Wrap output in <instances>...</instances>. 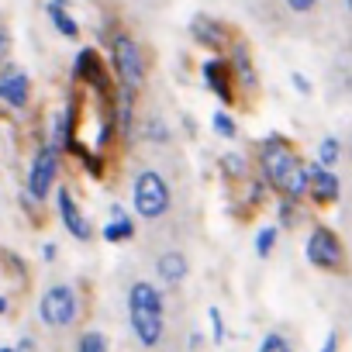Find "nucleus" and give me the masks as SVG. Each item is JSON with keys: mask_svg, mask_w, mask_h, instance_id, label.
I'll use <instances>...</instances> for the list:
<instances>
[{"mask_svg": "<svg viewBox=\"0 0 352 352\" xmlns=\"http://www.w3.org/2000/svg\"><path fill=\"white\" fill-rule=\"evenodd\" d=\"M131 235H135L131 218H124V211H121V208H114V221L104 228V239H107V242H124V239H131Z\"/></svg>", "mask_w": 352, "mask_h": 352, "instance_id": "nucleus-13", "label": "nucleus"}, {"mask_svg": "<svg viewBox=\"0 0 352 352\" xmlns=\"http://www.w3.org/2000/svg\"><path fill=\"white\" fill-rule=\"evenodd\" d=\"M294 87H297V90H304V94L311 90V83H307V80H304L300 73H294Z\"/></svg>", "mask_w": 352, "mask_h": 352, "instance_id": "nucleus-28", "label": "nucleus"}, {"mask_svg": "<svg viewBox=\"0 0 352 352\" xmlns=\"http://www.w3.org/2000/svg\"><path fill=\"white\" fill-rule=\"evenodd\" d=\"M148 138H166V128H148Z\"/></svg>", "mask_w": 352, "mask_h": 352, "instance_id": "nucleus-29", "label": "nucleus"}, {"mask_svg": "<svg viewBox=\"0 0 352 352\" xmlns=\"http://www.w3.org/2000/svg\"><path fill=\"white\" fill-rule=\"evenodd\" d=\"M0 352H14V349H0Z\"/></svg>", "mask_w": 352, "mask_h": 352, "instance_id": "nucleus-31", "label": "nucleus"}, {"mask_svg": "<svg viewBox=\"0 0 352 352\" xmlns=\"http://www.w3.org/2000/svg\"><path fill=\"white\" fill-rule=\"evenodd\" d=\"M307 190L318 201H335L338 197V176L328 166H307Z\"/></svg>", "mask_w": 352, "mask_h": 352, "instance_id": "nucleus-9", "label": "nucleus"}, {"mask_svg": "<svg viewBox=\"0 0 352 352\" xmlns=\"http://www.w3.org/2000/svg\"><path fill=\"white\" fill-rule=\"evenodd\" d=\"M0 97H4L11 107H25L28 100V76L14 66H8L4 73H0Z\"/></svg>", "mask_w": 352, "mask_h": 352, "instance_id": "nucleus-8", "label": "nucleus"}, {"mask_svg": "<svg viewBox=\"0 0 352 352\" xmlns=\"http://www.w3.org/2000/svg\"><path fill=\"white\" fill-rule=\"evenodd\" d=\"M235 66H239L235 73H242V76H245V83L252 87V83H256V76H252V69H249V59H245V52H239V56H235Z\"/></svg>", "mask_w": 352, "mask_h": 352, "instance_id": "nucleus-23", "label": "nucleus"}, {"mask_svg": "<svg viewBox=\"0 0 352 352\" xmlns=\"http://www.w3.org/2000/svg\"><path fill=\"white\" fill-rule=\"evenodd\" d=\"M135 211L142 214V218H162L166 211H169V201H173V194H169V184L162 180V173H155V169H145L138 180H135Z\"/></svg>", "mask_w": 352, "mask_h": 352, "instance_id": "nucleus-3", "label": "nucleus"}, {"mask_svg": "<svg viewBox=\"0 0 352 352\" xmlns=\"http://www.w3.org/2000/svg\"><path fill=\"white\" fill-rule=\"evenodd\" d=\"M4 311H8V300H4V297H0V314H4Z\"/></svg>", "mask_w": 352, "mask_h": 352, "instance_id": "nucleus-30", "label": "nucleus"}, {"mask_svg": "<svg viewBox=\"0 0 352 352\" xmlns=\"http://www.w3.org/2000/svg\"><path fill=\"white\" fill-rule=\"evenodd\" d=\"M214 131H218V135H225V138H235V121L221 111V114H214Z\"/></svg>", "mask_w": 352, "mask_h": 352, "instance_id": "nucleus-21", "label": "nucleus"}, {"mask_svg": "<svg viewBox=\"0 0 352 352\" xmlns=\"http://www.w3.org/2000/svg\"><path fill=\"white\" fill-rule=\"evenodd\" d=\"M128 318H131V331L135 338L152 349L162 338V294L152 283H135L128 294Z\"/></svg>", "mask_w": 352, "mask_h": 352, "instance_id": "nucleus-1", "label": "nucleus"}, {"mask_svg": "<svg viewBox=\"0 0 352 352\" xmlns=\"http://www.w3.org/2000/svg\"><path fill=\"white\" fill-rule=\"evenodd\" d=\"M204 76H208V83L218 90V97L228 104V100H232V87H228V66H225V63H208V66H204Z\"/></svg>", "mask_w": 352, "mask_h": 352, "instance_id": "nucleus-12", "label": "nucleus"}, {"mask_svg": "<svg viewBox=\"0 0 352 352\" xmlns=\"http://www.w3.org/2000/svg\"><path fill=\"white\" fill-rule=\"evenodd\" d=\"M38 314H42V321H45L49 328H66V324H73V318H76V294H73L66 283L45 290V294H42V304H38Z\"/></svg>", "mask_w": 352, "mask_h": 352, "instance_id": "nucleus-4", "label": "nucleus"}, {"mask_svg": "<svg viewBox=\"0 0 352 352\" xmlns=\"http://www.w3.org/2000/svg\"><path fill=\"white\" fill-rule=\"evenodd\" d=\"M318 159H321L318 166H328V169H331L335 159H338V138H324L321 148H318Z\"/></svg>", "mask_w": 352, "mask_h": 352, "instance_id": "nucleus-18", "label": "nucleus"}, {"mask_svg": "<svg viewBox=\"0 0 352 352\" xmlns=\"http://www.w3.org/2000/svg\"><path fill=\"white\" fill-rule=\"evenodd\" d=\"M56 180V145H45L38 155H35V166H32V180H28V197L42 201L49 194Z\"/></svg>", "mask_w": 352, "mask_h": 352, "instance_id": "nucleus-6", "label": "nucleus"}, {"mask_svg": "<svg viewBox=\"0 0 352 352\" xmlns=\"http://www.w3.org/2000/svg\"><path fill=\"white\" fill-rule=\"evenodd\" d=\"M307 259L314 266H338L342 263V245L338 239L328 232V228H318L311 239H307Z\"/></svg>", "mask_w": 352, "mask_h": 352, "instance_id": "nucleus-7", "label": "nucleus"}, {"mask_svg": "<svg viewBox=\"0 0 352 352\" xmlns=\"http://www.w3.org/2000/svg\"><path fill=\"white\" fill-rule=\"evenodd\" d=\"M225 166H228L232 173H239V169H245V162H242V159H235V155H228V159H225Z\"/></svg>", "mask_w": 352, "mask_h": 352, "instance_id": "nucleus-25", "label": "nucleus"}, {"mask_svg": "<svg viewBox=\"0 0 352 352\" xmlns=\"http://www.w3.org/2000/svg\"><path fill=\"white\" fill-rule=\"evenodd\" d=\"M194 32H197V38H201L204 45H221V32H218V28H211V25H208L204 18H197Z\"/></svg>", "mask_w": 352, "mask_h": 352, "instance_id": "nucleus-17", "label": "nucleus"}, {"mask_svg": "<svg viewBox=\"0 0 352 352\" xmlns=\"http://www.w3.org/2000/svg\"><path fill=\"white\" fill-rule=\"evenodd\" d=\"M76 352H107V342H104V335H100V331H87V335L80 338Z\"/></svg>", "mask_w": 352, "mask_h": 352, "instance_id": "nucleus-16", "label": "nucleus"}, {"mask_svg": "<svg viewBox=\"0 0 352 352\" xmlns=\"http://www.w3.org/2000/svg\"><path fill=\"white\" fill-rule=\"evenodd\" d=\"M114 69H118V76L128 87H138L142 83V52H138V45L128 35H118L114 38Z\"/></svg>", "mask_w": 352, "mask_h": 352, "instance_id": "nucleus-5", "label": "nucleus"}, {"mask_svg": "<svg viewBox=\"0 0 352 352\" xmlns=\"http://www.w3.org/2000/svg\"><path fill=\"white\" fill-rule=\"evenodd\" d=\"M263 166H266V176L287 194V197H304L307 194V169L294 159V152L283 145V142H266L263 148Z\"/></svg>", "mask_w": 352, "mask_h": 352, "instance_id": "nucleus-2", "label": "nucleus"}, {"mask_svg": "<svg viewBox=\"0 0 352 352\" xmlns=\"http://www.w3.org/2000/svg\"><path fill=\"white\" fill-rule=\"evenodd\" d=\"M155 273H159L162 283H180V280L187 276V259H184L180 252H166V256H159Z\"/></svg>", "mask_w": 352, "mask_h": 352, "instance_id": "nucleus-11", "label": "nucleus"}, {"mask_svg": "<svg viewBox=\"0 0 352 352\" xmlns=\"http://www.w3.org/2000/svg\"><path fill=\"white\" fill-rule=\"evenodd\" d=\"M76 73H80V76H90L97 87H104V80L97 76V66H94V52H80V56H76Z\"/></svg>", "mask_w": 352, "mask_h": 352, "instance_id": "nucleus-15", "label": "nucleus"}, {"mask_svg": "<svg viewBox=\"0 0 352 352\" xmlns=\"http://www.w3.org/2000/svg\"><path fill=\"white\" fill-rule=\"evenodd\" d=\"M259 352H290V342L283 338V335H276V331H270L263 342H259Z\"/></svg>", "mask_w": 352, "mask_h": 352, "instance_id": "nucleus-19", "label": "nucleus"}, {"mask_svg": "<svg viewBox=\"0 0 352 352\" xmlns=\"http://www.w3.org/2000/svg\"><path fill=\"white\" fill-rule=\"evenodd\" d=\"M321 352H338V338H335V335H328V338H324V345H321Z\"/></svg>", "mask_w": 352, "mask_h": 352, "instance_id": "nucleus-27", "label": "nucleus"}, {"mask_svg": "<svg viewBox=\"0 0 352 352\" xmlns=\"http://www.w3.org/2000/svg\"><path fill=\"white\" fill-rule=\"evenodd\" d=\"M49 18H52V25H56L66 38H76V35H80L76 21L66 14V4H63V0H52V4H49Z\"/></svg>", "mask_w": 352, "mask_h": 352, "instance_id": "nucleus-14", "label": "nucleus"}, {"mask_svg": "<svg viewBox=\"0 0 352 352\" xmlns=\"http://www.w3.org/2000/svg\"><path fill=\"white\" fill-rule=\"evenodd\" d=\"M273 245H276V228H263L259 239H256V252H259V256H270Z\"/></svg>", "mask_w": 352, "mask_h": 352, "instance_id": "nucleus-20", "label": "nucleus"}, {"mask_svg": "<svg viewBox=\"0 0 352 352\" xmlns=\"http://www.w3.org/2000/svg\"><path fill=\"white\" fill-rule=\"evenodd\" d=\"M208 318H211L214 342H225V318H221V311H218V307H211V311H208Z\"/></svg>", "mask_w": 352, "mask_h": 352, "instance_id": "nucleus-22", "label": "nucleus"}, {"mask_svg": "<svg viewBox=\"0 0 352 352\" xmlns=\"http://www.w3.org/2000/svg\"><path fill=\"white\" fill-rule=\"evenodd\" d=\"M59 214H63L66 228H69L76 239H90V225H87V218L76 211V204H73V197H69L66 190H59Z\"/></svg>", "mask_w": 352, "mask_h": 352, "instance_id": "nucleus-10", "label": "nucleus"}, {"mask_svg": "<svg viewBox=\"0 0 352 352\" xmlns=\"http://www.w3.org/2000/svg\"><path fill=\"white\" fill-rule=\"evenodd\" d=\"M14 352H35V338H21Z\"/></svg>", "mask_w": 352, "mask_h": 352, "instance_id": "nucleus-26", "label": "nucleus"}, {"mask_svg": "<svg viewBox=\"0 0 352 352\" xmlns=\"http://www.w3.org/2000/svg\"><path fill=\"white\" fill-rule=\"evenodd\" d=\"M318 4V0H287V8L290 11H297V14H304V11H311Z\"/></svg>", "mask_w": 352, "mask_h": 352, "instance_id": "nucleus-24", "label": "nucleus"}]
</instances>
